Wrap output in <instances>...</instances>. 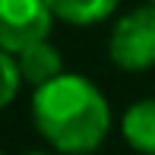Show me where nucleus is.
I'll use <instances>...</instances> for the list:
<instances>
[{
    "label": "nucleus",
    "mask_w": 155,
    "mask_h": 155,
    "mask_svg": "<svg viewBox=\"0 0 155 155\" xmlns=\"http://www.w3.org/2000/svg\"><path fill=\"white\" fill-rule=\"evenodd\" d=\"M0 70H3V95H0V101H3V108H10L13 101H16V92L19 86H22V73H19V63L13 54H0Z\"/></svg>",
    "instance_id": "0eeeda50"
},
{
    "label": "nucleus",
    "mask_w": 155,
    "mask_h": 155,
    "mask_svg": "<svg viewBox=\"0 0 155 155\" xmlns=\"http://www.w3.org/2000/svg\"><path fill=\"white\" fill-rule=\"evenodd\" d=\"M120 0H48L51 13L70 25H95L117 10Z\"/></svg>",
    "instance_id": "423d86ee"
},
{
    "label": "nucleus",
    "mask_w": 155,
    "mask_h": 155,
    "mask_svg": "<svg viewBox=\"0 0 155 155\" xmlns=\"http://www.w3.org/2000/svg\"><path fill=\"white\" fill-rule=\"evenodd\" d=\"M25 155H48V152H25Z\"/></svg>",
    "instance_id": "6e6552de"
},
{
    "label": "nucleus",
    "mask_w": 155,
    "mask_h": 155,
    "mask_svg": "<svg viewBox=\"0 0 155 155\" xmlns=\"http://www.w3.org/2000/svg\"><path fill=\"white\" fill-rule=\"evenodd\" d=\"M146 3H155V0H146Z\"/></svg>",
    "instance_id": "1a4fd4ad"
},
{
    "label": "nucleus",
    "mask_w": 155,
    "mask_h": 155,
    "mask_svg": "<svg viewBox=\"0 0 155 155\" xmlns=\"http://www.w3.org/2000/svg\"><path fill=\"white\" fill-rule=\"evenodd\" d=\"M32 120L48 146L60 155H92L111 130L104 92L79 73H63L32 95Z\"/></svg>",
    "instance_id": "f257e3e1"
},
{
    "label": "nucleus",
    "mask_w": 155,
    "mask_h": 155,
    "mask_svg": "<svg viewBox=\"0 0 155 155\" xmlns=\"http://www.w3.org/2000/svg\"><path fill=\"white\" fill-rule=\"evenodd\" d=\"M13 57H16V63H19L22 82H29L32 89H41V86H48L51 79L63 76V57H60L57 48L48 45V41L32 45V48H25V51L13 54Z\"/></svg>",
    "instance_id": "20e7f679"
},
{
    "label": "nucleus",
    "mask_w": 155,
    "mask_h": 155,
    "mask_svg": "<svg viewBox=\"0 0 155 155\" xmlns=\"http://www.w3.org/2000/svg\"><path fill=\"white\" fill-rule=\"evenodd\" d=\"M120 133L130 149L139 155H155V98H139L127 108Z\"/></svg>",
    "instance_id": "39448f33"
},
{
    "label": "nucleus",
    "mask_w": 155,
    "mask_h": 155,
    "mask_svg": "<svg viewBox=\"0 0 155 155\" xmlns=\"http://www.w3.org/2000/svg\"><path fill=\"white\" fill-rule=\"evenodd\" d=\"M54 19L57 16L48 0H0V48L6 54H19L48 41Z\"/></svg>",
    "instance_id": "7ed1b4c3"
},
{
    "label": "nucleus",
    "mask_w": 155,
    "mask_h": 155,
    "mask_svg": "<svg viewBox=\"0 0 155 155\" xmlns=\"http://www.w3.org/2000/svg\"><path fill=\"white\" fill-rule=\"evenodd\" d=\"M108 57L124 73H143L155 67V3H143L114 22Z\"/></svg>",
    "instance_id": "f03ea898"
}]
</instances>
